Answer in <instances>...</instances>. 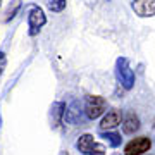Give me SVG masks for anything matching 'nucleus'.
Listing matches in <instances>:
<instances>
[{"instance_id":"8","label":"nucleus","mask_w":155,"mask_h":155,"mask_svg":"<svg viewBox=\"0 0 155 155\" xmlns=\"http://www.w3.org/2000/svg\"><path fill=\"white\" fill-rule=\"evenodd\" d=\"M66 104L64 102H55L52 104V109H50V121H52V127H59L61 122L64 121V116H66Z\"/></svg>"},{"instance_id":"17","label":"nucleus","mask_w":155,"mask_h":155,"mask_svg":"<svg viewBox=\"0 0 155 155\" xmlns=\"http://www.w3.org/2000/svg\"><path fill=\"white\" fill-rule=\"evenodd\" d=\"M145 155H152V153H145Z\"/></svg>"},{"instance_id":"15","label":"nucleus","mask_w":155,"mask_h":155,"mask_svg":"<svg viewBox=\"0 0 155 155\" xmlns=\"http://www.w3.org/2000/svg\"><path fill=\"white\" fill-rule=\"evenodd\" d=\"M5 64H7V59H5V54L0 50V76H2V72L5 69Z\"/></svg>"},{"instance_id":"12","label":"nucleus","mask_w":155,"mask_h":155,"mask_svg":"<svg viewBox=\"0 0 155 155\" xmlns=\"http://www.w3.org/2000/svg\"><path fill=\"white\" fill-rule=\"evenodd\" d=\"M67 0H47V7L52 12H62L66 9Z\"/></svg>"},{"instance_id":"14","label":"nucleus","mask_w":155,"mask_h":155,"mask_svg":"<svg viewBox=\"0 0 155 155\" xmlns=\"http://www.w3.org/2000/svg\"><path fill=\"white\" fill-rule=\"evenodd\" d=\"M19 7H21V0H14V5L9 7V11H7V21L16 16V12L19 11Z\"/></svg>"},{"instance_id":"6","label":"nucleus","mask_w":155,"mask_h":155,"mask_svg":"<svg viewBox=\"0 0 155 155\" xmlns=\"http://www.w3.org/2000/svg\"><path fill=\"white\" fill-rule=\"evenodd\" d=\"M121 112L116 110V109H112V110H107L105 114H104V117H102V121H100V129L102 131H110V129H114V127H117L119 124H121Z\"/></svg>"},{"instance_id":"10","label":"nucleus","mask_w":155,"mask_h":155,"mask_svg":"<svg viewBox=\"0 0 155 155\" xmlns=\"http://www.w3.org/2000/svg\"><path fill=\"white\" fill-rule=\"evenodd\" d=\"M95 145V140H93V136L91 134H81L79 138H78V141H76V148L81 152V153H84V155H88L90 153V150H91V147Z\"/></svg>"},{"instance_id":"4","label":"nucleus","mask_w":155,"mask_h":155,"mask_svg":"<svg viewBox=\"0 0 155 155\" xmlns=\"http://www.w3.org/2000/svg\"><path fill=\"white\" fill-rule=\"evenodd\" d=\"M152 147V140L147 136H138L131 140L124 148V155H145Z\"/></svg>"},{"instance_id":"3","label":"nucleus","mask_w":155,"mask_h":155,"mask_svg":"<svg viewBox=\"0 0 155 155\" xmlns=\"http://www.w3.org/2000/svg\"><path fill=\"white\" fill-rule=\"evenodd\" d=\"M28 24H29V35L35 36V35L40 33V29L47 24V17L43 14V9L41 7H33L28 14Z\"/></svg>"},{"instance_id":"2","label":"nucleus","mask_w":155,"mask_h":155,"mask_svg":"<svg viewBox=\"0 0 155 155\" xmlns=\"http://www.w3.org/2000/svg\"><path fill=\"white\" fill-rule=\"evenodd\" d=\"M107 109V100L100 95H90L86 97V102H84V114L88 119H98L100 116L105 114Z\"/></svg>"},{"instance_id":"18","label":"nucleus","mask_w":155,"mask_h":155,"mask_svg":"<svg viewBox=\"0 0 155 155\" xmlns=\"http://www.w3.org/2000/svg\"><path fill=\"white\" fill-rule=\"evenodd\" d=\"M0 5H2V0H0Z\"/></svg>"},{"instance_id":"9","label":"nucleus","mask_w":155,"mask_h":155,"mask_svg":"<svg viewBox=\"0 0 155 155\" xmlns=\"http://www.w3.org/2000/svg\"><path fill=\"white\" fill-rule=\"evenodd\" d=\"M122 131L126 134H134L140 129V119L136 114H127L124 119H122Z\"/></svg>"},{"instance_id":"16","label":"nucleus","mask_w":155,"mask_h":155,"mask_svg":"<svg viewBox=\"0 0 155 155\" xmlns=\"http://www.w3.org/2000/svg\"><path fill=\"white\" fill-rule=\"evenodd\" d=\"M153 140H155V127H153Z\"/></svg>"},{"instance_id":"5","label":"nucleus","mask_w":155,"mask_h":155,"mask_svg":"<svg viewBox=\"0 0 155 155\" xmlns=\"http://www.w3.org/2000/svg\"><path fill=\"white\" fill-rule=\"evenodd\" d=\"M131 9L138 17H153L155 0H131Z\"/></svg>"},{"instance_id":"7","label":"nucleus","mask_w":155,"mask_h":155,"mask_svg":"<svg viewBox=\"0 0 155 155\" xmlns=\"http://www.w3.org/2000/svg\"><path fill=\"white\" fill-rule=\"evenodd\" d=\"M83 112L81 110V104L79 102H72L71 105L66 109V116H64V121L71 126H78L79 122L83 121Z\"/></svg>"},{"instance_id":"11","label":"nucleus","mask_w":155,"mask_h":155,"mask_svg":"<svg viewBox=\"0 0 155 155\" xmlns=\"http://www.w3.org/2000/svg\"><path fill=\"white\" fill-rule=\"evenodd\" d=\"M102 138L107 141V145H110L112 148H117L119 145L122 143V138L119 133H114V131H102V134H100Z\"/></svg>"},{"instance_id":"1","label":"nucleus","mask_w":155,"mask_h":155,"mask_svg":"<svg viewBox=\"0 0 155 155\" xmlns=\"http://www.w3.org/2000/svg\"><path fill=\"white\" fill-rule=\"evenodd\" d=\"M116 78L124 90H131L134 86L136 78H134V72L126 57H119L116 61Z\"/></svg>"},{"instance_id":"13","label":"nucleus","mask_w":155,"mask_h":155,"mask_svg":"<svg viewBox=\"0 0 155 155\" xmlns=\"http://www.w3.org/2000/svg\"><path fill=\"white\" fill-rule=\"evenodd\" d=\"M88 155H105V147L95 141V145L91 147V150H90Z\"/></svg>"}]
</instances>
